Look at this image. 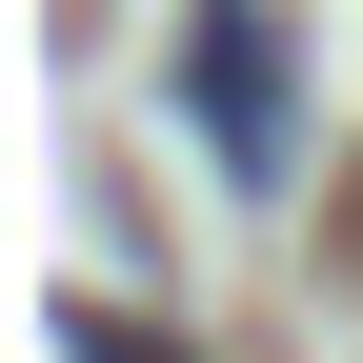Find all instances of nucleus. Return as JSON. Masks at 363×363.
Instances as JSON below:
<instances>
[{"label": "nucleus", "instance_id": "f03ea898", "mask_svg": "<svg viewBox=\"0 0 363 363\" xmlns=\"http://www.w3.org/2000/svg\"><path fill=\"white\" fill-rule=\"evenodd\" d=\"M61 343H81V363H182L162 323H121V303H61Z\"/></svg>", "mask_w": 363, "mask_h": 363}, {"label": "nucleus", "instance_id": "f257e3e1", "mask_svg": "<svg viewBox=\"0 0 363 363\" xmlns=\"http://www.w3.org/2000/svg\"><path fill=\"white\" fill-rule=\"evenodd\" d=\"M182 101H202L222 182H283L303 162L283 142V0H202V21H182Z\"/></svg>", "mask_w": 363, "mask_h": 363}]
</instances>
